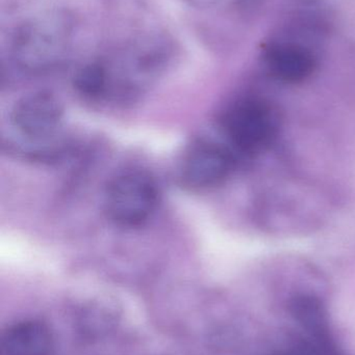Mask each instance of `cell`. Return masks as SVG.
<instances>
[{"mask_svg": "<svg viewBox=\"0 0 355 355\" xmlns=\"http://www.w3.org/2000/svg\"><path fill=\"white\" fill-rule=\"evenodd\" d=\"M76 27L74 16L62 8L46 10L31 17L13 35V62L26 74L53 72L70 56Z\"/></svg>", "mask_w": 355, "mask_h": 355, "instance_id": "1", "label": "cell"}, {"mask_svg": "<svg viewBox=\"0 0 355 355\" xmlns=\"http://www.w3.org/2000/svg\"><path fill=\"white\" fill-rule=\"evenodd\" d=\"M173 54L170 40L147 35L127 43L110 64H106L108 89L113 85L135 89L151 83L168 66Z\"/></svg>", "mask_w": 355, "mask_h": 355, "instance_id": "2", "label": "cell"}, {"mask_svg": "<svg viewBox=\"0 0 355 355\" xmlns=\"http://www.w3.org/2000/svg\"><path fill=\"white\" fill-rule=\"evenodd\" d=\"M104 202L108 216L116 225L140 227L151 217L158 206V187L145 173H122L108 184Z\"/></svg>", "mask_w": 355, "mask_h": 355, "instance_id": "3", "label": "cell"}, {"mask_svg": "<svg viewBox=\"0 0 355 355\" xmlns=\"http://www.w3.org/2000/svg\"><path fill=\"white\" fill-rule=\"evenodd\" d=\"M225 135L245 154L264 151L276 137L279 122L268 104L258 100L238 102L223 119Z\"/></svg>", "mask_w": 355, "mask_h": 355, "instance_id": "4", "label": "cell"}, {"mask_svg": "<svg viewBox=\"0 0 355 355\" xmlns=\"http://www.w3.org/2000/svg\"><path fill=\"white\" fill-rule=\"evenodd\" d=\"M62 104L49 92H35L19 100L10 114L14 128L31 141L52 137L63 121Z\"/></svg>", "mask_w": 355, "mask_h": 355, "instance_id": "5", "label": "cell"}, {"mask_svg": "<svg viewBox=\"0 0 355 355\" xmlns=\"http://www.w3.org/2000/svg\"><path fill=\"white\" fill-rule=\"evenodd\" d=\"M233 168V156L214 143L197 144L185 155L181 178L190 187L204 189L222 183Z\"/></svg>", "mask_w": 355, "mask_h": 355, "instance_id": "6", "label": "cell"}, {"mask_svg": "<svg viewBox=\"0 0 355 355\" xmlns=\"http://www.w3.org/2000/svg\"><path fill=\"white\" fill-rule=\"evenodd\" d=\"M265 64L275 79L286 83H302L316 68L314 54L295 44L273 45L265 54Z\"/></svg>", "mask_w": 355, "mask_h": 355, "instance_id": "7", "label": "cell"}, {"mask_svg": "<svg viewBox=\"0 0 355 355\" xmlns=\"http://www.w3.org/2000/svg\"><path fill=\"white\" fill-rule=\"evenodd\" d=\"M290 311L296 322L308 334L310 342L331 355H340L329 329L327 309L319 298L312 295H298L290 304Z\"/></svg>", "mask_w": 355, "mask_h": 355, "instance_id": "8", "label": "cell"}, {"mask_svg": "<svg viewBox=\"0 0 355 355\" xmlns=\"http://www.w3.org/2000/svg\"><path fill=\"white\" fill-rule=\"evenodd\" d=\"M52 348L51 331L40 321L17 323L2 336L1 355H49Z\"/></svg>", "mask_w": 355, "mask_h": 355, "instance_id": "9", "label": "cell"}, {"mask_svg": "<svg viewBox=\"0 0 355 355\" xmlns=\"http://www.w3.org/2000/svg\"><path fill=\"white\" fill-rule=\"evenodd\" d=\"M75 87L83 95L97 98L108 91V76L104 62H93L79 71Z\"/></svg>", "mask_w": 355, "mask_h": 355, "instance_id": "10", "label": "cell"}, {"mask_svg": "<svg viewBox=\"0 0 355 355\" xmlns=\"http://www.w3.org/2000/svg\"><path fill=\"white\" fill-rule=\"evenodd\" d=\"M185 6L198 10H208L219 6L223 0H181Z\"/></svg>", "mask_w": 355, "mask_h": 355, "instance_id": "11", "label": "cell"}]
</instances>
